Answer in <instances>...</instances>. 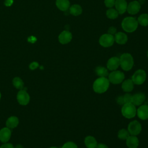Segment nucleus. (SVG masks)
Wrapping results in <instances>:
<instances>
[{
	"mask_svg": "<svg viewBox=\"0 0 148 148\" xmlns=\"http://www.w3.org/2000/svg\"><path fill=\"white\" fill-rule=\"evenodd\" d=\"M109 81L105 77H99L97 79L92 85L94 91L98 94L106 92L109 87Z\"/></svg>",
	"mask_w": 148,
	"mask_h": 148,
	"instance_id": "1",
	"label": "nucleus"
},
{
	"mask_svg": "<svg viewBox=\"0 0 148 148\" xmlns=\"http://www.w3.org/2000/svg\"><path fill=\"white\" fill-rule=\"evenodd\" d=\"M137 20L132 17H127L123 19L121 23L122 28L127 32H132L138 28Z\"/></svg>",
	"mask_w": 148,
	"mask_h": 148,
	"instance_id": "2",
	"label": "nucleus"
},
{
	"mask_svg": "<svg viewBox=\"0 0 148 148\" xmlns=\"http://www.w3.org/2000/svg\"><path fill=\"white\" fill-rule=\"evenodd\" d=\"M120 59V66L125 71H128L132 69L134 65V59L130 53H123Z\"/></svg>",
	"mask_w": 148,
	"mask_h": 148,
	"instance_id": "3",
	"label": "nucleus"
},
{
	"mask_svg": "<svg viewBox=\"0 0 148 148\" xmlns=\"http://www.w3.org/2000/svg\"><path fill=\"white\" fill-rule=\"evenodd\" d=\"M121 114L127 119H131L135 116L136 114V109L135 106L132 103H124L121 108Z\"/></svg>",
	"mask_w": 148,
	"mask_h": 148,
	"instance_id": "4",
	"label": "nucleus"
},
{
	"mask_svg": "<svg viewBox=\"0 0 148 148\" xmlns=\"http://www.w3.org/2000/svg\"><path fill=\"white\" fill-rule=\"evenodd\" d=\"M125 77L123 72L120 71H113L108 75V80L109 82L114 84H120L123 82Z\"/></svg>",
	"mask_w": 148,
	"mask_h": 148,
	"instance_id": "5",
	"label": "nucleus"
},
{
	"mask_svg": "<svg viewBox=\"0 0 148 148\" xmlns=\"http://www.w3.org/2000/svg\"><path fill=\"white\" fill-rule=\"evenodd\" d=\"M146 79V73L143 69H138L135 72L132 76V80L135 84H143Z\"/></svg>",
	"mask_w": 148,
	"mask_h": 148,
	"instance_id": "6",
	"label": "nucleus"
},
{
	"mask_svg": "<svg viewBox=\"0 0 148 148\" xmlns=\"http://www.w3.org/2000/svg\"><path fill=\"white\" fill-rule=\"evenodd\" d=\"M114 42V36L112 35L109 34H105L101 36L99 39V44L104 47H108L112 46Z\"/></svg>",
	"mask_w": 148,
	"mask_h": 148,
	"instance_id": "7",
	"label": "nucleus"
},
{
	"mask_svg": "<svg viewBox=\"0 0 148 148\" xmlns=\"http://www.w3.org/2000/svg\"><path fill=\"white\" fill-rule=\"evenodd\" d=\"M128 131L131 135L136 136L140 133L142 131V125L139 121L134 120L129 123L128 125Z\"/></svg>",
	"mask_w": 148,
	"mask_h": 148,
	"instance_id": "8",
	"label": "nucleus"
},
{
	"mask_svg": "<svg viewBox=\"0 0 148 148\" xmlns=\"http://www.w3.org/2000/svg\"><path fill=\"white\" fill-rule=\"evenodd\" d=\"M17 99L20 105H26L29 103L30 97L26 90L23 88L18 92L17 95Z\"/></svg>",
	"mask_w": 148,
	"mask_h": 148,
	"instance_id": "9",
	"label": "nucleus"
},
{
	"mask_svg": "<svg viewBox=\"0 0 148 148\" xmlns=\"http://www.w3.org/2000/svg\"><path fill=\"white\" fill-rule=\"evenodd\" d=\"M140 9V4L139 1H133L131 2L128 5L127 10L130 14H135L138 13Z\"/></svg>",
	"mask_w": 148,
	"mask_h": 148,
	"instance_id": "10",
	"label": "nucleus"
},
{
	"mask_svg": "<svg viewBox=\"0 0 148 148\" xmlns=\"http://www.w3.org/2000/svg\"><path fill=\"white\" fill-rule=\"evenodd\" d=\"M107 69L113 71H116L120 66V59L117 57H113L109 58L106 64Z\"/></svg>",
	"mask_w": 148,
	"mask_h": 148,
	"instance_id": "11",
	"label": "nucleus"
},
{
	"mask_svg": "<svg viewBox=\"0 0 148 148\" xmlns=\"http://www.w3.org/2000/svg\"><path fill=\"white\" fill-rule=\"evenodd\" d=\"M72 35L68 31H64L61 32L58 36V40L62 45L69 43L72 40Z\"/></svg>",
	"mask_w": 148,
	"mask_h": 148,
	"instance_id": "12",
	"label": "nucleus"
},
{
	"mask_svg": "<svg viewBox=\"0 0 148 148\" xmlns=\"http://www.w3.org/2000/svg\"><path fill=\"white\" fill-rule=\"evenodd\" d=\"M138 117L142 120H145L148 119V105H142L139 107L136 110Z\"/></svg>",
	"mask_w": 148,
	"mask_h": 148,
	"instance_id": "13",
	"label": "nucleus"
},
{
	"mask_svg": "<svg viewBox=\"0 0 148 148\" xmlns=\"http://www.w3.org/2000/svg\"><path fill=\"white\" fill-rule=\"evenodd\" d=\"M127 2L125 0H115L114 6L119 14H123L127 8Z\"/></svg>",
	"mask_w": 148,
	"mask_h": 148,
	"instance_id": "14",
	"label": "nucleus"
},
{
	"mask_svg": "<svg viewBox=\"0 0 148 148\" xmlns=\"http://www.w3.org/2000/svg\"><path fill=\"white\" fill-rule=\"evenodd\" d=\"M146 99V97L144 93L143 92H138L132 95V103L135 106L141 105Z\"/></svg>",
	"mask_w": 148,
	"mask_h": 148,
	"instance_id": "15",
	"label": "nucleus"
},
{
	"mask_svg": "<svg viewBox=\"0 0 148 148\" xmlns=\"http://www.w3.org/2000/svg\"><path fill=\"white\" fill-rule=\"evenodd\" d=\"M11 136V130L8 127H4L0 130V140L2 142L6 143Z\"/></svg>",
	"mask_w": 148,
	"mask_h": 148,
	"instance_id": "16",
	"label": "nucleus"
},
{
	"mask_svg": "<svg viewBox=\"0 0 148 148\" xmlns=\"http://www.w3.org/2000/svg\"><path fill=\"white\" fill-rule=\"evenodd\" d=\"M126 145L128 148H137L139 145L138 138L134 135H130L126 139Z\"/></svg>",
	"mask_w": 148,
	"mask_h": 148,
	"instance_id": "17",
	"label": "nucleus"
},
{
	"mask_svg": "<svg viewBox=\"0 0 148 148\" xmlns=\"http://www.w3.org/2000/svg\"><path fill=\"white\" fill-rule=\"evenodd\" d=\"M114 41L119 45L125 44L128 40L127 35L122 32H118L114 34Z\"/></svg>",
	"mask_w": 148,
	"mask_h": 148,
	"instance_id": "18",
	"label": "nucleus"
},
{
	"mask_svg": "<svg viewBox=\"0 0 148 148\" xmlns=\"http://www.w3.org/2000/svg\"><path fill=\"white\" fill-rule=\"evenodd\" d=\"M134 83L132 79H127L123 82L121 84V88L125 92H129L132 91L134 89Z\"/></svg>",
	"mask_w": 148,
	"mask_h": 148,
	"instance_id": "19",
	"label": "nucleus"
},
{
	"mask_svg": "<svg viewBox=\"0 0 148 148\" xmlns=\"http://www.w3.org/2000/svg\"><path fill=\"white\" fill-rule=\"evenodd\" d=\"M84 144L87 148H96L97 146V142L92 136H87L84 139Z\"/></svg>",
	"mask_w": 148,
	"mask_h": 148,
	"instance_id": "20",
	"label": "nucleus"
},
{
	"mask_svg": "<svg viewBox=\"0 0 148 148\" xmlns=\"http://www.w3.org/2000/svg\"><path fill=\"white\" fill-rule=\"evenodd\" d=\"M57 7L62 11H66L70 7V2L68 0H56Z\"/></svg>",
	"mask_w": 148,
	"mask_h": 148,
	"instance_id": "21",
	"label": "nucleus"
},
{
	"mask_svg": "<svg viewBox=\"0 0 148 148\" xmlns=\"http://www.w3.org/2000/svg\"><path fill=\"white\" fill-rule=\"evenodd\" d=\"M19 121L17 117L16 116H10L6 122V127L10 129L16 128L18 124Z\"/></svg>",
	"mask_w": 148,
	"mask_h": 148,
	"instance_id": "22",
	"label": "nucleus"
},
{
	"mask_svg": "<svg viewBox=\"0 0 148 148\" xmlns=\"http://www.w3.org/2000/svg\"><path fill=\"white\" fill-rule=\"evenodd\" d=\"M69 13L73 16H79L82 13V8L78 4L72 5L69 7Z\"/></svg>",
	"mask_w": 148,
	"mask_h": 148,
	"instance_id": "23",
	"label": "nucleus"
},
{
	"mask_svg": "<svg viewBox=\"0 0 148 148\" xmlns=\"http://www.w3.org/2000/svg\"><path fill=\"white\" fill-rule=\"evenodd\" d=\"M96 74L99 77H106L109 75L108 70L104 66H98L95 69Z\"/></svg>",
	"mask_w": 148,
	"mask_h": 148,
	"instance_id": "24",
	"label": "nucleus"
},
{
	"mask_svg": "<svg viewBox=\"0 0 148 148\" xmlns=\"http://www.w3.org/2000/svg\"><path fill=\"white\" fill-rule=\"evenodd\" d=\"M138 23L140 25L146 27L148 25V14L143 13L140 14L138 18Z\"/></svg>",
	"mask_w": 148,
	"mask_h": 148,
	"instance_id": "25",
	"label": "nucleus"
},
{
	"mask_svg": "<svg viewBox=\"0 0 148 148\" xmlns=\"http://www.w3.org/2000/svg\"><path fill=\"white\" fill-rule=\"evenodd\" d=\"M13 84L17 89H23L24 88V83L22 79L18 77H16L13 79Z\"/></svg>",
	"mask_w": 148,
	"mask_h": 148,
	"instance_id": "26",
	"label": "nucleus"
},
{
	"mask_svg": "<svg viewBox=\"0 0 148 148\" xmlns=\"http://www.w3.org/2000/svg\"><path fill=\"white\" fill-rule=\"evenodd\" d=\"M106 16L108 17V18H109L110 19H115L118 17L119 13L116 10V9L110 8L106 10Z\"/></svg>",
	"mask_w": 148,
	"mask_h": 148,
	"instance_id": "27",
	"label": "nucleus"
},
{
	"mask_svg": "<svg viewBox=\"0 0 148 148\" xmlns=\"http://www.w3.org/2000/svg\"><path fill=\"white\" fill-rule=\"evenodd\" d=\"M130 135L128 130L123 128L119 131L117 136L121 140H126V139Z\"/></svg>",
	"mask_w": 148,
	"mask_h": 148,
	"instance_id": "28",
	"label": "nucleus"
},
{
	"mask_svg": "<svg viewBox=\"0 0 148 148\" xmlns=\"http://www.w3.org/2000/svg\"><path fill=\"white\" fill-rule=\"evenodd\" d=\"M61 148H77V146L73 142H67L63 145Z\"/></svg>",
	"mask_w": 148,
	"mask_h": 148,
	"instance_id": "29",
	"label": "nucleus"
},
{
	"mask_svg": "<svg viewBox=\"0 0 148 148\" xmlns=\"http://www.w3.org/2000/svg\"><path fill=\"white\" fill-rule=\"evenodd\" d=\"M124 98V101L125 103H132V95L130 94V93H127L124 94L123 96Z\"/></svg>",
	"mask_w": 148,
	"mask_h": 148,
	"instance_id": "30",
	"label": "nucleus"
},
{
	"mask_svg": "<svg viewBox=\"0 0 148 148\" xmlns=\"http://www.w3.org/2000/svg\"><path fill=\"white\" fill-rule=\"evenodd\" d=\"M104 3H105V5L106 7L111 8L113 6H114L115 0H105Z\"/></svg>",
	"mask_w": 148,
	"mask_h": 148,
	"instance_id": "31",
	"label": "nucleus"
},
{
	"mask_svg": "<svg viewBox=\"0 0 148 148\" xmlns=\"http://www.w3.org/2000/svg\"><path fill=\"white\" fill-rule=\"evenodd\" d=\"M116 102L118 104L120 105H123L125 103L124 101V98H123V96H119L117 99H116Z\"/></svg>",
	"mask_w": 148,
	"mask_h": 148,
	"instance_id": "32",
	"label": "nucleus"
},
{
	"mask_svg": "<svg viewBox=\"0 0 148 148\" xmlns=\"http://www.w3.org/2000/svg\"><path fill=\"white\" fill-rule=\"evenodd\" d=\"M116 31H117V29H116V28L114 27H109V29H108V34H109L110 35H114L117 32Z\"/></svg>",
	"mask_w": 148,
	"mask_h": 148,
	"instance_id": "33",
	"label": "nucleus"
},
{
	"mask_svg": "<svg viewBox=\"0 0 148 148\" xmlns=\"http://www.w3.org/2000/svg\"><path fill=\"white\" fill-rule=\"evenodd\" d=\"M29 66L31 70H34L39 66V64L37 62H32L29 64Z\"/></svg>",
	"mask_w": 148,
	"mask_h": 148,
	"instance_id": "34",
	"label": "nucleus"
},
{
	"mask_svg": "<svg viewBox=\"0 0 148 148\" xmlns=\"http://www.w3.org/2000/svg\"><path fill=\"white\" fill-rule=\"evenodd\" d=\"M0 148H14V146H13V145L12 143H5L3 145H2Z\"/></svg>",
	"mask_w": 148,
	"mask_h": 148,
	"instance_id": "35",
	"label": "nucleus"
},
{
	"mask_svg": "<svg viewBox=\"0 0 148 148\" xmlns=\"http://www.w3.org/2000/svg\"><path fill=\"white\" fill-rule=\"evenodd\" d=\"M96 148H108L106 145L103 143H99L97 145V146Z\"/></svg>",
	"mask_w": 148,
	"mask_h": 148,
	"instance_id": "36",
	"label": "nucleus"
},
{
	"mask_svg": "<svg viewBox=\"0 0 148 148\" xmlns=\"http://www.w3.org/2000/svg\"><path fill=\"white\" fill-rule=\"evenodd\" d=\"M13 0H6L5 3L6 6H10L13 3Z\"/></svg>",
	"mask_w": 148,
	"mask_h": 148,
	"instance_id": "37",
	"label": "nucleus"
},
{
	"mask_svg": "<svg viewBox=\"0 0 148 148\" xmlns=\"http://www.w3.org/2000/svg\"><path fill=\"white\" fill-rule=\"evenodd\" d=\"M14 148H23V146L21 145H17Z\"/></svg>",
	"mask_w": 148,
	"mask_h": 148,
	"instance_id": "38",
	"label": "nucleus"
},
{
	"mask_svg": "<svg viewBox=\"0 0 148 148\" xmlns=\"http://www.w3.org/2000/svg\"><path fill=\"white\" fill-rule=\"evenodd\" d=\"M50 148H58V147H56V146H53V147H50Z\"/></svg>",
	"mask_w": 148,
	"mask_h": 148,
	"instance_id": "39",
	"label": "nucleus"
},
{
	"mask_svg": "<svg viewBox=\"0 0 148 148\" xmlns=\"http://www.w3.org/2000/svg\"><path fill=\"white\" fill-rule=\"evenodd\" d=\"M1 92H0V99H1Z\"/></svg>",
	"mask_w": 148,
	"mask_h": 148,
	"instance_id": "40",
	"label": "nucleus"
},
{
	"mask_svg": "<svg viewBox=\"0 0 148 148\" xmlns=\"http://www.w3.org/2000/svg\"><path fill=\"white\" fill-rule=\"evenodd\" d=\"M147 57H148V51H147Z\"/></svg>",
	"mask_w": 148,
	"mask_h": 148,
	"instance_id": "41",
	"label": "nucleus"
},
{
	"mask_svg": "<svg viewBox=\"0 0 148 148\" xmlns=\"http://www.w3.org/2000/svg\"><path fill=\"white\" fill-rule=\"evenodd\" d=\"M147 102H148V99H147Z\"/></svg>",
	"mask_w": 148,
	"mask_h": 148,
	"instance_id": "42",
	"label": "nucleus"
}]
</instances>
